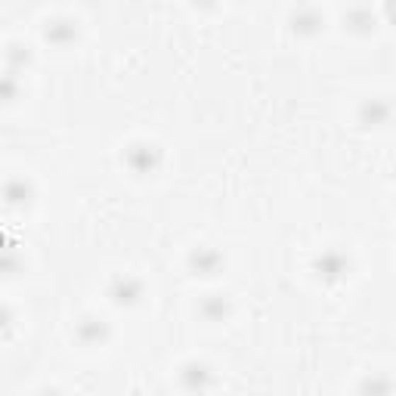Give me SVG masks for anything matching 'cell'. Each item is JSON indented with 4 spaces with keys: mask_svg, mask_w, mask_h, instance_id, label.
<instances>
[{
    "mask_svg": "<svg viewBox=\"0 0 396 396\" xmlns=\"http://www.w3.org/2000/svg\"><path fill=\"white\" fill-rule=\"evenodd\" d=\"M108 298H112L118 307H133L142 298V282L133 279V276H118V279L108 285Z\"/></svg>",
    "mask_w": 396,
    "mask_h": 396,
    "instance_id": "cell-1",
    "label": "cell"
},
{
    "mask_svg": "<svg viewBox=\"0 0 396 396\" xmlns=\"http://www.w3.org/2000/svg\"><path fill=\"white\" fill-rule=\"evenodd\" d=\"M393 390H396V384L387 375H372V378H366V381L359 384L362 396H393Z\"/></svg>",
    "mask_w": 396,
    "mask_h": 396,
    "instance_id": "cell-6",
    "label": "cell"
},
{
    "mask_svg": "<svg viewBox=\"0 0 396 396\" xmlns=\"http://www.w3.org/2000/svg\"><path fill=\"white\" fill-rule=\"evenodd\" d=\"M344 19H347L353 28H359V31H372L375 28V16L368 13V10H350Z\"/></svg>",
    "mask_w": 396,
    "mask_h": 396,
    "instance_id": "cell-11",
    "label": "cell"
},
{
    "mask_svg": "<svg viewBox=\"0 0 396 396\" xmlns=\"http://www.w3.org/2000/svg\"><path fill=\"white\" fill-rule=\"evenodd\" d=\"M40 396H59L56 390H44V393H40Z\"/></svg>",
    "mask_w": 396,
    "mask_h": 396,
    "instance_id": "cell-12",
    "label": "cell"
},
{
    "mask_svg": "<svg viewBox=\"0 0 396 396\" xmlns=\"http://www.w3.org/2000/svg\"><path fill=\"white\" fill-rule=\"evenodd\" d=\"M201 313H205L210 322H217V319H223L226 313H230V303H226L220 294H210V298L201 303Z\"/></svg>",
    "mask_w": 396,
    "mask_h": 396,
    "instance_id": "cell-9",
    "label": "cell"
},
{
    "mask_svg": "<svg viewBox=\"0 0 396 396\" xmlns=\"http://www.w3.org/2000/svg\"><path fill=\"white\" fill-rule=\"evenodd\" d=\"M78 338L84 344H99L108 338V328H106V322H96V319H84L78 325Z\"/></svg>",
    "mask_w": 396,
    "mask_h": 396,
    "instance_id": "cell-7",
    "label": "cell"
},
{
    "mask_svg": "<svg viewBox=\"0 0 396 396\" xmlns=\"http://www.w3.org/2000/svg\"><path fill=\"white\" fill-rule=\"evenodd\" d=\"M189 264H192V269H196V276H198V273H201V276H214L217 269H220L223 260H220V254H217V251H210V248H198L196 254H192Z\"/></svg>",
    "mask_w": 396,
    "mask_h": 396,
    "instance_id": "cell-5",
    "label": "cell"
},
{
    "mask_svg": "<svg viewBox=\"0 0 396 396\" xmlns=\"http://www.w3.org/2000/svg\"><path fill=\"white\" fill-rule=\"evenodd\" d=\"M180 381L183 387H189V390H205V387L214 384V375H210V368L208 366H201V362H189L186 368L180 372Z\"/></svg>",
    "mask_w": 396,
    "mask_h": 396,
    "instance_id": "cell-2",
    "label": "cell"
},
{
    "mask_svg": "<svg viewBox=\"0 0 396 396\" xmlns=\"http://www.w3.org/2000/svg\"><path fill=\"white\" fill-rule=\"evenodd\" d=\"M74 35H78V31H74L72 22H53L47 28V40H53V44H69Z\"/></svg>",
    "mask_w": 396,
    "mask_h": 396,
    "instance_id": "cell-10",
    "label": "cell"
},
{
    "mask_svg": "<svg viewBox=\"0 0 396 396\" xmlns=\"http://www.w3.org/2000/svg\"><path fill=\"white\" fill-rule=\"evenodd\" d=\"M325 19L319 16L316 10H310V6H303V10L294 13V28L300 31V35H310V31H319V25H322Z\"/></svg>",
    "mask_w": 396,
    "mask_h": 396,
    "instance_id": "cell-8",
    "label": "cell"
},
{
    "mask_svg": "<svg viewBox=\"0 0 396 396\" xmlns=\"http://www.w3.org/2000/svg\"><path fill=\"white\" fill-rule=\"evenodd\" d=\"M347 266H350V260L338 254V251H325V254L316 260L319 276H325V279H341V276L347 273Z\"/></svg>",
    "mask_w": 396,
    "mask_h": 396,
    "instance_id": "cell-3",
    "label": "cell"
},
{
    "mask_svg": "<svg viewBox=\"0 0 396 396\" xmlns=\"http://www.w3.org/2000/svg\"><path fill=\"white\" fill-rule=\"evenodd\" d=\"M390 112H393L390 103H384V99H368V103L359 108V121L378 128V124H384L387 118H390Z\"/></svg>",
    "mask_w": 396,
    "mask_h": 396,
    "instance_id": "cell-4",
    "label": "cell"
}]
</instances>
